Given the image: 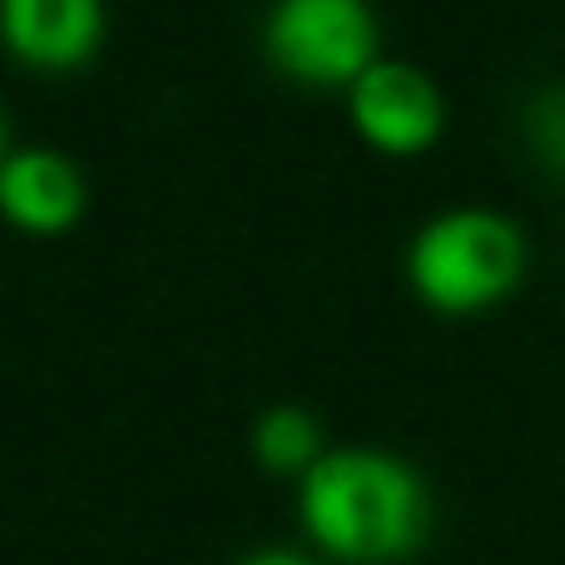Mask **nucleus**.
I'll use <instances>...</instances> for the list:
<instances>
[{"mask_svg":"<svg viewBox=\"0 0 565 565\" xmlns=\"http://www.w3.org/2000/svg\"><path fill=\"white\" fill-rule=\"evenodd\" d=\"M85 209L79 169L55 149H15L0 159V214L25 234H65Z\"/></svg>","mask_w":565,"mask_h":565,"instance_id":"6","label":"nucleus"},{"mask_svg":"<svg viewBox=\"0 0 565 565\" xmlns=\"http://www.w3.org/2000/svg\"><path fill=\"white\" fill-rule=\"evenodd\" d=\"M0 35L10 55L40 70H75L105 35L99 0H0Z\"/></svg>","mask_w":565,"mask_h":565,"instance_id":"5","label":"nucleus"},{"mask_svg":"<svg viewBox=\"0 0 565 565\" xmlns=\"http://www.w3.org/2000/svg\"><path fill=\"white\" fill-rule=\"evenodd\" d=\"M526 274V238L497 209H447L407 248V278L437 312H481Z\"/></svg>","mask_w":565,"mask_h":565,"instance_id":"2","label":"nucleus"},{"mask_svg":"<svg viewBox=\"0 0 565 565\" xmlns=\"http://www.w3.org/2000/svg\"><path fill=\"white\" fill-rule=\"evenodd\" d=\"M531 135H536V145L546 149V154L565 159V89H551V95L536 105V115H531Z\"/></svg>","mask_w":565,"mask_h":565,"instance_id":"8","label":"nucleus"},{"mask_svg":"<svg viewBox=\"0 0 565 565\" xmlns=\"http://www.w3.org/2000/svg\"><path fill=\"white\" fill-rule=\"evenodd\" d=\"M244 565H308V561L292 556V551H258V556H248Z\"/></svg>","mask_w":565,"mask_h":565,"instance_id":"9","label":"nucleus"},{"mask_svg":"<svg viewBox=\"0 0 565 565\" xmlns=\"http://www.w3.org/2000/svg\"><path fill=\"white\" fill-rule=\"evenodd\" d=\"M302 526L328 556L382 565L402 561L427 536V487L402 457L387 451H328L302 477Z\"/></svg>","mask_w":565,"mask_h":565,"instance_id":"1","label":"nucleus"},{"mask_svg":"<svg viewBox=\"0 0 565 565\" xmlns=\"http://www.w3.org/2000/svg\"><path fill=\"white\" fill-rule=\"evenodd\" d=\"M254 457L268 471H302L308 477L322 461L318 451V422L302 407H274L254 422Z\"/></svg>","mask_w":565,"mask_h":565,"instance_id":"7","label":"nucleus"},{"mask_svg":"<svg viewBox=\"0 0 565 565\" xmlns=\"http://www.w3.org/2000/svg\"><path fill=\"white\" fill-rule=\"evenodd\" d=\"M348 109L358 135L382 154H422L441 135V89L407 60H377L348 89Z\"/></svg>","mask_w":565,"mask_h":565,"instance_id":"4","label":"nucleus"},{"mask_svg":"<svg viewBox=\"0 0 565 565\" xmlns=\"http://www.w3.org/2000/svg\"><path fill=\"white\" fill-rule=\"evenodd\" d=\"M0 159H6V119H0Z\"/></svg>","mask_w":565,"mask_h":565,"instance_id":"10","label":"nucleus"},{"mask_svg":"<svg viewBox=\"0 0 565 565\" xmlns=\"http://www.w3.org/2000/svg\"><path fill=\"white\" fill-rule=\"evenodd\" d=\"M264 50L302 85H358L377 65V20L367 0H274Z\"/></svg>","mask_w":565,"mask_h":565,"instance_id":"3","label":"nucleus"}]
</instances>
